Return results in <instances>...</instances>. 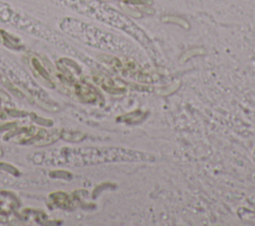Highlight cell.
<instances>
[{"label": "cell", "instance_id": "1", "mask_svg": "<svg viewBox=\"0 0 255 226\" xmlns=\"http://www.w3.org/2000/svg\"><path fill=\"white\" fill-rule=\"evenodd\" d=\"M35 163L83 166L118 161H152L154 156L147 152L123 147H82L62 148L53 152H38L33 154Z\"/></svg>", "mask_w": 255, "mask_h": 226}]
</instances>
